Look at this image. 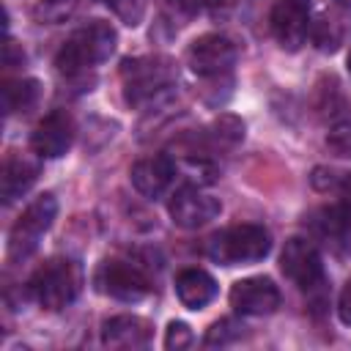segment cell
Returning <instances> with one entry per match:
<instances>
[{
    "label": "cell",
    "instance_id": "23",
    "mask_svg": "<svg viewBox=\"0 0 351 351\" xmlns=\"http://www.w3.org/2000/svg\"><path fill=\"white\" fill-rule=\"evenodd\" d=\"M335 192L340 195L337 211H340L343 222H346V225H348V230H351V173H343V178H340V184H337V189H335Z\"/></svg>",
    "mask_w": 351,
    "mask_h": 351
},
{
    "label": "cell",
    "instance_id": "3",
    "mask_svg": "<svg viewBox=\"0 0 351 351\" xmlns=\"http://www.w3.org/2000/svg\"><path fill=\"white\" fill-rule=\"evenodd\" d=\"M82 291V269L69 258H52L30 277V293L44 310L69 307Z\"/></svg>",
    "mask_w": 351,
    "mask_h": 351
},
{
    "label": "cell",
    "instance_id": "10",
    "mask_svg": "<svg viewBox=\"0 0 351 351\" xmlns=\"http://www.w3.org/2000/svg\"><path fill=\"white\" fill-rule=\"evenodd\" d=\"M310 25V0H274L269 27L282 49H299Z\"/></svg>",
    "mask_w": 351,
    "mask_h": 351
},
{
    "label": "cell",
    "instance_id": "13",
    "mask_svg": "<svg viewBox=\"0 0 351 351\" xmlns=\"http://www.w3.org/2000/svg\"><path fill=\"white\" fill-rule=\"evenodd\" d=\"M154 337V324L143 315H115L101 326V343L110 348H145Z\"/></svg>",
    "mask_w": 351,
    "mask_h": 351
},
{
    "label": "cell",
    "instance_id": "22",
    "mask_svg": "<svg viewBox=\"0 0 351 351\" xmlns=\"http://www.w3.org/2000/svg\"><path fill=\"white\" fill-rule=\"evenodd\" d=\"M192 343V329L184 324V321H173L167 326V335H165V348L170 351H181Z\"/></svg>",
    "mask_w": 351,
    "mask_h": 351
},
{
    "label": "cell",
    "instance_id": "6",
    "mask_svg": "<svg viewBox=\"0 0 351 351\" xmlns=\"http://www.w3.org/2000/svg\"><path fill=\"white\" fill-rule=\"evenodd\" d=\"M236 58H239L236 44L219 33H206L195 38L186 49V66L197 77H222L233 69Z\"/></svg>",
    "mask_w": 351,
    "mask_h": 351
},
{
    "label": "cell",
    "instance_id": "26",
    "mask_svg": "<svg viewBox=\"0 0 351 351\" xmlns=\"http://www.w3.org/2000/svg\"><path fill=\"white\" fill-rule=\"evenodd\" d=\"M22 60H25V55H22V49H16V44L8 38L5 41V55H3V63H5V69H14V66H22Z\"/></svg>",
    "mask_w": 351,
    "mask_h": 351
},
{
    "label": "cell",
    "instance_id": "5",
    "mask_svg": "<svg viewBox=\"0 0 351 351\" xmlns=\"http://www.w3.org/2000/svg\"><path fill=\"white\" fill-rule=\"evenodd\" d=\"M55 214H58V200H55V195H49V192H47V195H38V197L19 214V219L11 225V233H8V258H11V261L27 258V255L38 247L41 236L52 228Z\"/></svg>",
    "mask_w": 351,
    "mask_h": 351
},
{
    "label": "cell",
    "instance_id": "20",
    "mask_svg": "<svg viewBox=\"0 0 351 351\" xmlns=\"http://www.w3.org/2000/svg\"><path fill=\"white\" fill-rule=\"evenodd\" d=\"M241 324L239 321H230V318H222V321H217L211 329H208V335H206V346H228V343H233L236 337H241Z\"/></svg>",
    "mask_w": 351,
    "mask_h": 351
},
{
    "label": "cell",
    "instance_id": "19",
    "mask_svg": "<svg viewBox=\"0 0 351 351\" xmlns=\"http://www.w3.org/2000/svg\"><path fill=\"white\" fill-rule=\"evenodd\" d=\"M104 3L129 27H137L143 22V16H145V0H104Z\"/></svg>",
    "mask_w": 351,
    "mask_h": 351
},
{
    "label": "cell",
    "instance_id": "9",
    "mask_svg": "<svg viewBox=\"0 0 351 351\" xmlns=\"http://www.w3.org/2000/svg\"><path fill=\"white\" fill-rule=\"evenodd\" d=\"M219 200L192 184H184L173 192L170 203H167V211H170V219L178 225V228H203L208 225L217 214H219Z\"/></svg>",
    "mask_w": 351,
    "mask_h": 351
},
{
    "label": "cell",
    "instance_id": "17",
    "mask_svg": "<svg viewBox=\"0 0 351 351\" xmlns=\"http://www.w3.org/2000/svg\"><path fill=\"white\" fill-rule=\"evenodd\" d=\"M38 96H41L38 80H5V85H3V110H5V115L27 112L30 107H36Z\"/></svg>",
    "mask_w": 351,
    "mask_h": 351
},
{
    "label": "cell",
    "instance_id": "12",
    "mask_svg": "<svg viewBox=\"0 0 351 351\" xmlns=\"http://www.w3.org/2000/svg\"><path fill=\"white\" fill-rule=\"evenodd\" d=\"M230 307L241 315H271L280 307V291L269 277H247L233 282Z\"/></svg>",
    "mask_w": 351,
    "mask_h": 351
},
{
    "label": "cell",
    "instance_id": "11",
    "mask_svg": "<svg viewBox=\"0 0 351 351\" xmlns=\"http://www.w3.org/2000/svg\"><path fill=\"white\" fill-rule=\"evenodd\" d=\"M71 143H74V121L66 110H52L49 115H44L30 134L33 151L44 159L63 156L71 148Z\"/></svg>",
    "mask_w": 351,
    "mask_h": 351
},
{
    "label": "cell",
    "instance_id": "15",
    "mask_svg": "<svg viewBox=\"0 0 351 351\" xmlns=\"http://www.w3.org/2000/svg\"><path fill=\"white\" fill-rule=\"evenodd\" d=\"M38 178V162L25 156V154H8L3 162V173H0V195L3 203H14L16 197H22Z\"/></svg>",
    "mask_w": 351,
    "mask_h": 351
},
{
    "label": "cell",
    "instance_id": "7",
    "mask_svg": "<svg viewBox=\"0 0 351 351\" xmlns=\"http://www.w3.org/2000/svg\"><path fill=\"white\" fill-rule=\"evenodd\" d=\"M93 285L96 291L121 302H140L151 291L148 277L134 263H123V261H104L93 274Z\"/></svg>",
    "mask_w": 351,
    "mask_h": 351
},
{
    "label": "cell",
    "instance_id": "4",
    "mask_svg": "<svg viewBox=\"0 0 351 351\" xmlns=\"http://www.w3.org/2000/svg\"><path fill=\"white\" fill-rule=\"evenodd\" d=\"M271 250V239L261 225H233L208 239V258L222 266H244L263 261Z\"/></svg>",
    "mask_w": 351,
    "mask_h": 351
},
{
    "label": "cell",
    "instance_id": "28",
    "mask_svg": "<svg viewBox=\"0 0 351 351\" xmlns=\"http://www.w3.org/2000/svg\"><path fill=\"white\" fill-rule=\"evenodd\" d=\"M348 71H351V52H348Z\"/></svg>",
    "mask_w": 351,
    "mask_h": 351
},
{
    "label": "cell",
    "instance_id": "21",
    "mask_svg": "<svg viewBox=\"0 0 351 351\" xmlns=\"http://www.w3.org/2000/svg\"><path fill=\"white\" fill-rule=\"evenodd\" d=\"M326 145L337 156H351V121H343V123L332 126L329 134H326Z\"/></svg>",
    "mask_w": 351,
    "mask_h": 351
},
{
    "label": "cell",
    "instance_id": "2",
    "mask_svg": "<svg viewBox=\"0 0 351 351\" xmlns=\"http://www.w3.org/2000/svg\"><path fill=\"white\" fill-rule=\"evenodd\" d=\"M121 80L129 104H148L176 85V69L173 60L162 55L129 58L121 63Z\"/></svg>",
    "mask_w": 351,
    "mask_h": 351
},
{
    "label": "cell",
    "instance_id": "14",
    "mask_svg": "<svg viewBox=\"0 0 351 351\" xmlns=\"http://www.w3.org/2000/svg\"><path fill=\"white\" fill-rule=\"evenodd\" d=\"M129 176H132V184H134V189H137L140 195H145V197H159V195L170 186V181H173V176H176V165H173L170 156L154 154V156H145V159L134 162V167H132Z\"/></svg>",
    "mask_w": 351,
    "mask_h": 351
},
{
    "label": "cell",
    "instance_id": "29",
    "mask_svg": "<svg viewBox=\"0 0 351 351\" xmlns=\"http://www.w3.org/2000/svg\"><path fill=\"white\" fill-rule=\"evenodd\" d=\"M47 3H55V0H47Z\"/></svg>",
    "mask_w": 351,
    "mask_h": 351
},
{
    "label": "cell",
    "instance_id": "18",
    "mask_svg": "<svg viewBox=\"0 0 351 351\" xmlns=\"http://www.w3.org/2000/svg\"><path fill=\"white\" fill-rule=\"evenodd\" d=\"M208 134H211V140H214L217 148H233L244 137V123L239 118H233V115H222L219 121H214V126H211Z\"/></svg>",
    "mask_w": 351,
    "mask_h": 351
},
{
    "label": "cell",
    "instance_id": "24",
    "mask_svg": "<svg viewBox=\"0 0 351 351\" xmlns=\"http://www.w3.org/2000/svg\"><path fill=\"white\" fill-rule=\"evenodd\" d=\"M225 3H233V0H170V5H173V8H178V11H181V14H186V16L197 14V11H200V8H206V5L219 8V5H225Z\"/></svg>",
    "mask_w": 351,
    "mask_h": 351
},
{
    "label": "cell",
    "instance_id": "16",
    "mask_svg": "<svg viewBox=\"0 0 351 351\" xmlns=\"http://www.w3.org/2000/svg\"><path fill=\"white\" fill-rule=\"evenodd\" d=\"M176 293H178V299H181L184 307L203 310L217 296V282L203 269H184L176 277Z\"/></svg>",
    "mask_w": 351,
    "mask_h": 351
},
{
    "label": "cell",
    "instance_id": "1",
    "mask_svg": "<svg viewBox=\"0 0 351 351\" xmlns=\"http://www.w3.org/2000/svg\"><path fill=\"white\" fill-rule=\"evenodd\" d=\"M115 41L118 36L110 22H101V19L88 22L85 27L74 30L63 41V47L55 55V66L63 77H80L90 66L107 60L115 52Z\"/></svg>",
    "mask_w": 351,
    "mask_h": 351
},
{
    "label": "cell",
    "instance_id": "25",
    "mask_svg": "<svg viewBox=\"0 0 351 351\" xmlns=\"http://www.w3.org/2000/svg\"><path fill=\"white\" fill-rule=\"evenodd\" d=\"M337 315L346 326H351V280L343 285L340 291V299H337Z\"/></svg>",
    "mask_w": 351,
    "mask_h": 351
},
{
    "label": "cell",
    "instance_id": "27",
    "mask_svg": "<svg viewBox=\"0 0 351 351\" xmlns=\"http://www.w3.org/2000/svg\"><path fill=\"white\" fill-rule=\"evenodd\" d=\"M337 5H343V8H351V0H337Z\"/></svg>",
    "mask_w": 351,
    "mask_h": 351
},
{
    "label": "cell",
    "instance_id": "8",
    "mask_svg": "<svg viewBox=\"0 0 351 351\" xmlns=\"http://www.w3.org/2000/svg\"><path fill=\"white\" fill-rule=\"evenodd\" d=\"M280 269L302 291H310L324 280V263L310 239H288L280 255Z\"/></svg>",
    "mask_w": 351,
    "mask_h": 351
}]
</instances>
